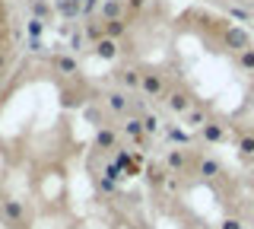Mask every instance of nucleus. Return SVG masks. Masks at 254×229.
I'll list each match as a JSON object with an SVG mask.
<instances>
[{
    "mask_svg": "<svg viewBox=\"0 0 254 229\" xmlns=\"http://www.w3.org/2000/svg\"><path fill=\"white\" fill-rule=\"evenodd\" d=\"M102 99H105V108L111 115H127V112H130V99H127L124 89H108Z\"/></svg>",
    "mask_w": 254,
    "mask_h": 229,
    "instance_id": "obj_2",
    "label": "nucleus"
},
{
    "mask_svg": "<svg viewBox=\"0 0 254 229\" xmlns=\"http://www.w3.org/2000/svg\"><path fill=\"white\" fill-rule=\"evenodd\" d=\"M238 150H242V156H254V137H242L238 140Z\"/></svg>",
    "mask_w": 254,
    "mask_h": 229,
    "instance_id": "obj_26",
    "label": "nucleus"
},
{
    "mask_svg": "<svg viewBox=\"0 0 254 229\" xmlns=\"http://www.w3.org/2000/svg\"><path fill=\"white\" fill-rule=\"evenodd\" d=\"M127 3L124 0H102V6H99V19L102 22H115V19H127Z\"/></svg>",
    "mask_w": 254,
    "mask_h": 229,
    "instance_id": "obj_1",
    "label": "nucleus"
},
{
    "mask_svg": "<svg viewBox=\"0 0 254 229\" xmlns=\"http://www.w3.org/2000/svg\"><path fill=\"white\" fill-rule=\"evenodd\" d=\"M83 45H86V32H83V29H76V32L70 35V48H73V51H79Z\"/></svg>",
    "mask_w": 254,
    "mask_h": 229,
    "instance_id": "obj_25",
    "label": "nucleus"
},
{
    "mask_svg": "<svg viewBox=\"0 0 254 229\" xmlns=\"http://www.w3.org/2000/svg\"><path fill=\"white\" fill-rule=\"evenodd\" d=\"M165 165H169L172 172H185V165H188V153H185V150H172V153L165 156Z\"/></svg>",
    "mask_w": 254,
    "mask_h": 229,
    "instance_id": "obj_14",
    "label": "nucleus"
},
{
    "mask_svg": "<svg viewBox=\"0 0 254 229\" xmlns=\"http://www.w3.org/2000/svg\"><path fill=\"white\" fill-rule=\"evenodd\" d=\"M51 67H54V74H61V76H76L79 74V61L73 58V54H51Z\"/></svg>",
    "mask_w": 254,
    "mask_h": 229,
    "instance_id": "obj_4",
    "label": "nucleus"
},
{
    "mask_svg": "<svg viewBox=\"0 0 254 229\" xmlns=\"http://www.w3.org/2000/svg\"><path fill=\"white\" fill-rule=\"evenodd\" d=\"M200 134H203V140H210V144H219V140L226 137L222 128H219V124H213V121H206L203 128H200Z\"/></svg>",
    "mask_w": 254,
    "mask_h": 229,
    "instance_id": "obj_16",
    "label": "nucleus"
},
{
    "mask_svg": "<svg viewBox=\"0 0 254 229\" xmlns=\"http://www.w3.org/2000/svg\"><path fill=\"white\" fill-rule=\"evenodd\" d=\"M226 45H229V48H235L238 54H242V51H248V48H251V38L245 35L242 29H229V32H226Z\"/></svg>",
    "mask_w": 254,
    "mask_h": 229,
    "instance_id": "obj_9",
    "label": "nucleus"
},
{
    "mask_svg": "<svg viewBox=\"0 0 254 229\" xmlns=\"http://www.w3.org/2000/svg\"><path fill=\"white\" fill-rule=\"evenodd\" d=\"M92 51L99 54L102 61H111V58L118 54V42H115V38H102L99 45H92Z\"/></svg>",
    "mask_w": 254,
    "mask_h": 229,
    "instance_id": "obj_13",
    "label": "nucleus"
},
{
    "mask_svg": "<svg viewBox=\"0 0 254 229\" xmlns=\"http://www.w3.org/2000/svg\"><path fill=\"white\" fill-rule=\"evenodd\" d=\"M0 210H3V217L10 220L13 226H26V207H22V201L3 197V201H0Z\"/></svg>",
    "mask_w": 254,
    "mask_h": 229,
    "instance_id": "obj_3",
    "label": "nucleus"
},
{
    "mask_svg": "<svg viewBox=\"0 0 254 229\" xmlns=\"http://www.w3.org/2000/svg\"><path fill=\"white\" fill-rule=\"evenodd\" d=\"M169 140L172 144H190L188 131H181V128H169Z\"/></svg>",
    "mask_w": 254,
    "mask_h": 229,
    "instance_id": "obj_24",
    "label": "nucleus"
},
{
    "mask_svg": "<svg viewBox=\"0 0 254 229\" xmlns=\"http://www.w3.org/2000/svg\"><path fill=\"white\" fill-rule=\"evenodd\" d=\"M76 3H79V6H83V3H86V0H76Z\"/></svg>",
    "mask_w": 254,
    "mask_h": 229,
    "instance_id": "obj_30",
    "label": "nucleus"
},
{
    "mask_svg": "<svg viewBox=\"0 0 254 229\" xmlns=\"http://www.w3.org/2000/svg\"><path fill=\"white\" fill-rule=\"evenodd\" d=\"M42 35H45V19L29 16V22H26V38H42Z\"/></svg>",
    "mask_w": 254,
    "mask_h": 229,
    "instance_id": "obj_18",
    "label": "nucleus"
},
{
    "mask_svg": "<svg viewBox=\"0 0 254 229\" xmlns=\"http://www.w3.org/2000/svg\"><path fill=\"white\" fill-rule=\"evenodd\" d=\"M115 80L121 83L124 89H140V86H143V74H140V70H133V67H121L115 74Z\"/></svg>",
    "mask_w": 254,
    "mask_h": 229,
    "instance_id": "obj_7",
    "label": "nucleus"
},
{
    "mask_svg": "<svg viewBox=\"0 0 254 229\" xmlns=\"http://www.w3.org/2000/svg\"><path fill=\"white\" fill-rule=\"evenodd\" d=\"M140 121H143V131L146 134H159V128H162V121H159L156 115H143Z\"/></svg>",
    "mask_w": 254,
    "mask_h": 229,
    "instance_id": "obj_21",
    "label": "nucleus"
},
{
    "mask_svg": "<svg viewBox=\"0 0 254 229\" xmlns=\"http://www.w3.org/2000/svg\"><path fill=\"white\" fill-rule=\"evenodd\" d=\"M146 175H149V181H153V185H165V181H169V178H165V169H159V165H149Z\"/></svg>",
    "mask_w": 254,
    "mask_h": 229,
    "instance_id": "obj_22",
    "label": "nucleus"
},
{
    "mask_svg": "<svg viewBox=\"0 0 254 229\" xmlns=\"http://www.w3.org/2000/svg\"><path fill=\"white\" fill-rule=\"evenodd\" d=\"M26 48L32 54H38V51H42V38H26Z\"/></svg>",
    "mask_w": 254,
    "mask_h": 229,
    "instance_id": "obj_27",
    "label": "nucleus"
},
{
    "mask_svg": "<svg viewBox=\"0 0 254 229\" xmlns=\"http://www.w3.org/2000/svg\"><path fill=\"white\" fill-rule=\"evenodd\" d=\"M95 147L99 150H115L118 147V131L115 128H99L95 131Z\"/></svg>",
    "mask_w": 254,
    "mask_h": 229,
    "instance_id": "obj_10",
    "label": "nucleus"
},
{
    "mask_svg": "<svg viewBox=\"0 0 254 229\" xmlns=\"http://www.w3.org/2000/svg\"><path fill=\"white\" fill-rule=\"evenodd\" d=\"M219 229H242V223H238V220H222Z\"/></svg>",
    "mask_w": 254,
    "mask_h": 229,
    "instance_id": "obj_29",
    "label": "nucleus"
},
{
    "mask_svg": "<svg viewBox=\"0 0 254 229\" xmlns=\"http://www.w3.org/2000/svg\"><path fill=\"white\" fill-rule=\"evenodd\" d=\"M140 92H143V96H149V99H162V96H165V80H162V74H143Z\"/></svg>",
    "mask_w": 254,
    "mask_h": 229,
    "instance_id": "obj_5",
    "label": "nucleus"
},
{
    "mask_svg": "<svg viewBox=\"0 0 254 229\" xmlns=\"http://www.w3.org/2000/svg\"><path fill=\"white\" fill-rule=\"evenodd\" d=\"M127 32V19H115V22H105V38H121Z\"/></svg>",
    "mask_w": 254,
    "mask_h": 229,
    "instance_id": "obj_17",
    "label": "nucleus"
},
{
    "mask_svg": "<svg viewBox=\"0 0 254 229\" xmlns=\"http://www.w3.org/2000/svg\"><path fill=\"white\" fill-rule=\"evenodd\" d=\"M197 172H200L203 178H216V175H219V162H216V159H200Z\"/></svg>",
    "mask_w": 254,
    "mask_h": 229,
    "instance_id": "obj_19",
    "label": "nucleus"
},
{
    "mask_svg": "<svg viewBox=\"0 0 254 229\" xmlns=\"http://www.w3.org/2000/svg\"><path fill=\"white\" fill-rule=\"evenodd\" d=\"M165 102H169V112L172 115H181V118H185L190 112V96H188V92H178V89H175V92L165 96Z\"/></svg>",
    "mask_w": 254,
    "mask_h": 229,
    "instance_id": "obj_6",
    "label": "nucleus"
},
{
    "mask_svg": "<svg viewBox=\"0 0 254 229\" xmlns=\"http://www.w3.org/2000/svg\"><path fill=\"white\" fill-rule=\"evenodd\" d=\"M124 134H127L130 140H137V144L143 140V134H146V131H143V121H140L137 115H133V118H127V121H124Z\"/></svg>",
    "mask_w": 254,
    "mask_h": 229,
    "instance_id": "obj_15",
    "label": "nucleus"
},
{
    "mask_svg": "<svg viewBox=\"0 0 254 229\" xmlns=\"http://www.w3.org/2000/svg\"><path fill=\"white\" fill-rule=\"evenodd\" d=\"M238 67H242V70H254V48L238 54Z\"/></svg>",
    "mask_w": 254,
    "mask_h": 229,
    "instance_id": "obj_23",
    "label": "nucleus"
},
{
    "mask_svg": "<svg viewBox=\"0 0 254 229\" xmlns=\"http://www.w3.org/2000/svg\"><path fill=\"white\" fill-rule=\"evenodd\" d=\"M83 32H86V42L99 45L102 38H105V22L95 16V19H89V22H83Z\"/></svg>",
    "mask_w": 254,
    "mask_h": 229,
    "instance_id": "obj_8",
    "label": "nucleus"
},
{
    "mask_svg": "<svg viewBox=\"0 0 254 229\" xmlns=\"http://www.w3.org/2000/svg\"><path fill=\"white\" fill-rule=\"evenodd\" d=\"M185 124H188V128H203V124H206V118H203L200 108H190V112L185 115Z\"/></svg>",
    "mask_w": 254,
    "mask_h": 229,
    "instance_id": "obj_20",
    "label": "nucleus"
},
{
    "mask_svg": "<svg viewBox=\"0 0 254 229\" xmlns=\"http://www.w3.org/2000/svg\"><path fill=\"white\" fill-rule=\"evenodd\" d=\"M29 13H32L35 19H45V22L54 19V6L48 3V0H29Z\"/></svg>",
    "mask_w": 254,
    "mask_h": 229,
    "instance_id": "obj_11",
    "label": "nucleus"
},
{
    "mask_svg": "<svg viewBox=\"0 0 254 229\" xmlns=\"http://www.w3.org/2000/svg\"><path fill=\"white\" fill-rule=\"evenodd\" d=\"M124 3H127V10H130V13H137V10L146 6V0H124Z\"/></svg>",
    "mask_w": 254,
    "mask_h": 229,
    "instance_id": "obj_28",
    "label": "nucleus"
},
{
    "mask_svg": "<svg viewBox=\"0 0 254 229\" xmlns=\"http://www.w3.org/2000/svg\"><path fill=\"white\" fill-rule=\"evenodd\" d=\"M54 13H61L64 19H76L79 13H83V6H79L76 0H58V3H54Z\"/></svg>",
    "mask_w": 254,
    "mask_h": 229,
    "instance_id": "obj_12",
    "label": "nucleus"
}]
</instances>
